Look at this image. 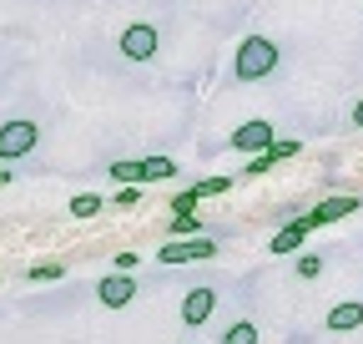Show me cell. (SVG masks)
I'll list each match as a JSON object with an SVG mask.
<instances>
[{
	"label": "cell",
	"mask_w": 363,
	"mask_h": 344,
	"mask_svg": "<svg viewBox=\"0 0 363 344\" xmlns=\"http://www.w3.org/2000/svg\"><path fill=\"white\" fill-rule=\"evenodd\" d=\"M96 299H101L106 309H126L131 299H136V279H131V274H106V279L96 284Z\"/></svg>",
	"instance_id": "obj_6"
},
{
	"label": "cell",
	"mask_w": 363,
	"mask_h": 344,
	"mask_svg": "<svg viewBox=\"0 0 363 344\" xmlns=\"http://www.w3.org/2000/svg\"><path fill=\"white\" fill-rule=\"evenodd\" d=\"M111 178H121V183H147V178H142V162H111Z\"/></svg>",
	"instance_id": "obj_18"
},
{
	"label": "cell",
	"mask_w": 363,
	"mask_h": 344,
	"mask_svg": "<svg viewBox=\"0 0 363 344\" xmlns=\"http://www.w3.org/2000/svg\"><path fill=\"white\" fill-rule=\"evenodd\" d=\"M313 228H308V218H293L288 228H278L272 233V253H293V248H303V238H308Z\"/></svg>",
	"instance_id": "obj_11"
},
{
	"label": "cell",
	"mask_w": 363,
	"mask_h": 344,
	"mask_svg": "<svg viewBox=\"0 0 363 344\" xmlns=\"http://www.w3.org/2000/svg\"><path fill=\"white\" fill-rule=\"evenodd\" d=\"M272 71H278V41H267V36L238 41V56H233V76L238 81H262Z\"/></svg>",
	"instance_id": "obj_1"
},
{
	"label": "cell",
	"mask_w": 363,
	"mask_h": 344,
	"mask_svg": "<svg viewBox=\"0 0 363 344\" xmlns=\"http://www.w3.org/2000/svg\"><path fill=\"white\" fill-rule=\"evenodd\" d=\"M298 152H303V142H298V137H288V142H272V147H267V157H272V162H288V157H298Z\"/></svg>",
	"instance_id": "obj_17"
},
{
	"label": "cell",
	"mask_w": 363,
	"mask_h": 344,
	"mask_svg": "<svg viewBox=\"0 0 363 344\" xmlns=\"http://www.w3.org/2000/svg\"><path fill=\"white\" fill-rule=\"evenodd\" d=\"M272 142H278L272 122H242L238 132H233V147H238V152H267Z\"/></svg>",
	"instance_id": "obj_8"
},
{
	"label": "cell",
	"mask_w": 363,
	"mask_h": 344,
	"mask_svg": "<svg viewBox=\"0 0 363 344\" xmlns=\"http://www.w3.org/2000/svg\"><path fill=\"white\" fill-rule=\"evenodd\" d=\"M35 142H40V127L35 122H6L0 127V162H16V157H30L35 152Z\"/></svg>",
	"instance_id": "obj_2"
},
{
	"label": "cell",
	"mask_w": 363,
	"mask_h": 344,
	"mask_svg": "<svg viewBox=\"0 0 363 344\" xmlns=\"http://www.w3.org/2000/svg\"><path fill=\"white\" fill-rule=\"evenodd\" d=\"M121 56H126V61H152V56H157V26L131 21V26L121 31Z\"/></svg>",
	"instance_id": "obj_3"
},
{
	"label": "cell",
	"mask_w": 363,
	"mask_h": 344,
	"mask_svg": "<svg viewBox=\"0 0 363 344\" xmlns=\"http://www.w3.org/2000/svg\"><path fill=\"white\" fill-rule=\"evenodd\" d=\"M136 198H142V193H136V183H126V188L116 193V208H136Z\"/></svg>",
	"instance_id": "obj_20"
},
{
	"label": "cell",
	"mask_w": 363,
	"mask_h": 344,
	"mask_svg": "<svg viewBox=\"0 0 363 344\" xmlns=\"http://www.w3.org/2000/svg\"><path fill=\"white\" fill-rule=\"evenodd\" d=\"M96 213H101V198H96V193L71 198V218H96Z\"/></svg>",
	"instance_id": "obj_14"
},
{
	"label": "cell",
	"mask_w": 363,
	"mask_h": 344,
	"mask_svg": "<svg viewBox=\"0 0 363 344\" xmlns=\"http://www.w3.org/2000/svg\"><path fill=\"white\" fill-rule=\"evenodd\" d=\"M328 329H333V334L363 329V299H343V304H333V309H328Z\"/></svg>",
	"instance_id": "obj_10"
},
{
	"label": "cell",
	"mask_w": 363,
	"mask_h": 344,
	"mask_svg": "<svg viewBox=\"0 0 363 344\" xmlns=\"http://www.w3.org/2000/svg\"><path fill=\"white\" fill-rule=\"evenodd\" d=\"M353 122H358V127H363V102H358V107H353Z\"/></svg>",
	"instance_id": "obj_23"
},
{
	"label": "cell",
	"mask_w": 363,
	"mask_h": 344,
	"mask_svg": "<svg viewBox=\"0 0 363 344\" xmlns=\"http://www.w3.org/2000/svg\"><path fill=\"white\" fill-rule=\"evenodd\" d=\"M6 183H16V172H11V167H0V188H6Z\"/></svg>",
	"instance_id": "obj_22"
},
{
	"label": "cell",
	"mask_w": 363,
	"mask_h": 344,
	"mask_svg": "<svg viewBox=\"0 0 363 344\" xmlns=\"http://www.w3.org/2000/svg\"><path fill=\"white\" fill-rule=\"evenodd\" d=\"M172 172H177L172 157H147V162H142V178H147V183H152V178H172Z\"/></svg>",
	"instance_id": "obj_15"
},
{
	"label": "cell",
	"mask_w": 363,
	"mask_h": 344,
	"mask_svg": "<svg viewBox=\"0 0 363 344\" xmlns=\"http://www.w3.org/2000/svg\"><path fill=\"white\" fill-rule=\"evenodd\" d=\"M217 309V294L212 289H187V299H182V324L187 329H202Z\"/></svg>",
	"instance_id": "obj_7"
},
{
	"label": "cell",
	"mask_w": 363,
	"mask_h": 344,
	"mask_svg": "<svg viewBox=\"0 0 363 344\" xmlns=\"http://www.w3.org/2000/svg\"><path fill=\"white\" fill-rule=\"evenodd\" d=\"M172 233H177V238H197V233H202V218H192V208H177Z\"/></svg>",
	"instance_id": "obj_13"
},
{
	"label": "cell",
	"mask_w": 363,
	"mask_h": 344,
	"mask_svg": "<svg viewBox=\"0 0 363 344\" xmlns=\"http://www.w3.org/2000/svg\"><path fill=\"white\" fill-rule=\"evenodd\" d=\"M217 253V243L212 238H177V243H162V264L167 269H177V264H192V258H212Z\"/></svg>",
	"instance_id": "obj_4"
},
{
	"label": "cell",
	"mask_w": 363,
	"mask_h": 344,
	"mask_svg": "<svg viewBox=\"0 0 363 344\" xmlns=\"http://www.w3.org/2000/svg\"><path fill=\"white\" fill-rule=\"evenodd\" d=\"M233 183H238V178H207V183H197V188H187V193H177V198H172V213H177V208H197L202 198H222Z\"/></svg>",
	"instance_id": "obj_9"
},
{
	"label": "cell",
	"mask_w": 363,
	"mask_h": 344,
	"mask_svg": "<svg viewBox=\"0 0 363 344\" xmlns=\"http://www.w3.org/2000/svg\"><path fill=\"white\" fill-rule=\"evenodd\" d=\"M318 274H323V258H318V253H303V258H298V279H318Z\"/></svg>",
	"instance_id": "obj_19"
},
{
	"label": "cell",
	"mask_w": 363,
	"mask_h": 344,
	"mask_svg": "<svg viewBox=\"0 0 363 344\" xmlns=\"http://www.w3.org/2000/svg\"><path fill=\"white\" fill-rule=\"evenodd\" d=\"M56 279H66V264H35L30 269V284H56Z\"/></svg>",
	"instance_id": "obj_16"
},
{
	"label": "cell",
	"mask_w": 363,
	"mask_h": 344,
	"mask_svg": "<svg viewBox=\"0 0 363 344\" xmlns=\"http://www.w3.org/2000/svg\"><path fill=\"white\" fill-rule=\"evenodd\" d=\"M136 264H142V253H116V274H131Z\"/></svg>",
	"instance_id": "obj_21"
},
{
	"label": "cell",
	"mask_w": 363,
	"mask_h": 344,
	"mask_svg": "<svg viewBox=\"0 0 363 344\" xmlns=\"http://www.w3.org/2000/svg\"><path fill=\"white\" fill-rule=\"evenodd\" d=\"M358 208H363V198L343 193V198H323L313 213H303V218H308V228H323V223H338V218H348V213H358Z\"/></svg>",
	"instance_id": "obj_5"
},
{
	"label": "cell",
	"mask_w": 363,
	"mask_h": 344,
	"mask_svg": "<svg viewBox=\"0 0 363 344\" xmlns=\"http://www.w3.org/2000/svg\"><path fill=\"white\" fill-rule=\"evenodd\" d=\"M222 344H257V324H252V319L227 324V329H222Z\"/></svg>",
	"instance_id": "obj_12"
}]
</instances>
